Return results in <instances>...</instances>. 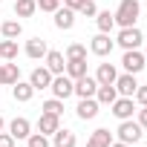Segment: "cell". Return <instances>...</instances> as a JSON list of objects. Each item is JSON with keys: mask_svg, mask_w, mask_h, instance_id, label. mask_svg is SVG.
Masks as SVG:
<instances>
[{"mask_svg": "<svg viewBox=\"0 0 147 147\" xmlns=\"http://www.w3.org/2000/svg\"><path fill=\"white\" fill-rule=\"evenodd\" d=\"M138 15H141V0H121V3H118V9L113 12V18H115V26H121V29H127V26H136Z\"/></svg>", "mask_w": 147, "mask_h": 147, "instance_id": "6da1fadb", "label": "cell"}, {"mask_svg": "<svg viewBox=\"0 0 147 147\" xmlns=\"http://www.w3.org/2000/svg\"><path fill=\"white\" fill-rule=\"evenodd\" d=\"M118 141H124V144H136V141H141V136H144V127L138 124V121H133V118H127V121H121L118 124Z\"/></svg>", "mask_w": 147, "mask_h": 147, "instance_id": "7a4b0ae2", "label": "cell"}, {"mask_svg": "<svg viewBox=\"0 0 147 147\" xmlns=\"http://www.w3.org/2000/svg\"><path fill=\"white\" fill-rule=\"evenodd\" d=\"M121 66H124V72H130V75H138V72L147 66V61H144V52H138V49H124Z\"/></svg>", "mask_w": 147, "mask_h": 147, "instance_id": "3957f363", "label": "cell"}, {"mask_svg": "<svg viewBox=\"0 0 147 147\" xmlns=\"http://www.w3.org/2000/svg\"><path fill=\"white\" fill-rule=\"evenodd\" d=\"M141 40H144V35H141L138 26H127V29H121L118 38H115V43H118L121 49H138Z\"/></svg>", "mask_w": 147, "mask_h": 147, "instance_id": "277c9868", "label": "cell"}, {"mask_svg": "<svg viewBox=\"0 0 147 147\" xmlns=\"http://www.w3.org/2000/svg\"><path fill=\"white\" fill-rule=\"evenodd\" d=\"M49 90H52V95H55V98L66 101L72 92H75V81H72L69 75H55V78H52V84H49Z\"/></svg>", "mask_w": 147, "mask_h": 147, "instance_id": "5b68a950", "label": "cell"}, {"mask_svg": "<svg viewBox=\"0 0 147 147\" xmlns=\"http://www.w3.org/2000/svg\"><path fill=\"white\" fill-rule=\"evenodd\" d=\"M110 113H113L118 121H127V118H133V113H136V101L127 98V95H118V98L110 104Z\"/></svg>", "mask_w": 147, "mask_h": 147, "instance_id": "8992f818", "label": "cell"}, {"mask_svg": "<svg viewBox=\"0 0 147 147\" xmlns=\"http://www.w3.org/2000/svg\"><path fill=\"white\" fill-rule=\"evenodd\" d=\"M113 46H115V40H113L110 35H104V32H98V35L90 40V52L98 55V58H107V55L113 52Z\"/></svg>", "mask_w": 147, "mask_h": 147, "instance_id": "52a82bcc", "label": "cell"}, {"mask_svg": "<svg viewBox=\"0 0 147 147\" xmlns=\"http://www.w3.org/2000/svg\"><path fill=\"white\" fill-rule=\"evenodd\" d=\"M95 90H98L95 75H84V78L75 81V92H72V95H78V98H95Z\"/></svg>", "mask_w": 147, "mask_h": 147, "instance_id": "ba28073f", "label": "cell"}, {"mask_svg": "<svg viewBox=\"0 0 147 147\" xmlns=\"http://www.w3.org/2000/svg\"><path fill=\"white\" fill-rule=\"evenodd\" d=\"M52 15H55V26H58L61 32H69L72 26H75V15H78V12H72V9H66V6H58Z\"/></svg>", "mask_w": 147, "mask_h": 147, "instance_id": "9c48e42d", "label": "cell"}, {"mask_svg": "<svg viewBox=\"0 0 147 147\" xmlns=\"http://www.w3.org/2000/svg\"><path fill=\"white\" fill-rule=\"evenodd\" d=\"M43 61H46V69L52 72V75H63V69H66V55H63V52H58V49H49Z\"/></svg>", "mask_w": 147, "mask_h": 147, "instance_id": "30bf717a", "label": "cell"}, {"mask_svg": "<svg viewBox=\"0 0 147 147\" xmlns=\"http://www.w3.org/2000/svg\"><path fill=\"white\" fill-rule=\"evenodd\" d=\"M52 72L46 69V66H38V69H32V75H29V84L35 87V92L38 90H49V84H52Z\"/></svg>", "mask_w": 147, "mask_h": 147, "instance_id": "8fae6325", "label": "cell"}, {"mask_svg": "<svg viewBox=\"0 0 147 147\" xmlns=\"http://www.w3.org/2000/svg\"><path fill=\"white\" fill-rule=\"evenodd\" d=\"M113 87L118 90V95H127V98H133V92L138 90V81H136V75L124 72V75H118V78H115V84H113Z\"/></svg>", "mask_w": 147, "mask_h": 147, "instance_id": "7c38bea8", "label": "cell"}, {"mask_svg": "<svg viewBox=\"0 0 147 147\" xmlns=\"http://www.w3.org/2000/svg\"><path fill=\"white\" fill-rule=\"evenodd\" d=\"M23 52H26V58H32V61H40V58H46L49 46H46V40H43V38H32V40H26Z\"/></svg>", "mask_w": 147, "mask_h": 147, "instance_id": "4fadbf2b", "label": "cell"}, {"mask_svg": "<svg viewBox=\"0 0 147 147\" xmlns=\"http://www.w3.org/2000/svg\"><path fill=\"white\" fill-rule=\"evenodd\" d=\"M98 107H101V104H98L95 98H81L78 107H75V115H78L81 121H90V118L98 115Z\"/></svg>", "mask_w": 147, "mask_h": 147, "instance_id": "5bb4252c", "label": "cell"}, {"mask_svg": "<svg viewBox=\"0 0 147 147\" xmlns=\"http://www.w3.org/2000/svg\"><path fill=\"white\" fill-rule=\"evenodd\" d=\"M115 78H118V69H115L113 63H98V72H95V81H98V87L115 84Z\"/></svg>", "mask_w": 147, "mask_h": 147, "instance_id": "9a60e30c", "label": "cell"}, {"mask_svg": "<svg viewBox=\"0 0 147 147\" xmlns=\"http://www.w3.org/2000/svg\"><path fill=\"white\" fill-rule=\"evenodd\" d=\"M75 144H78V138H75V133H72V130L58 127V130L52 133V147H75Z\"/></svg>", "mask_w": 147, "mask_h": 147, "instance_id": "2e32d148", "label": "cell"}, {"mask_svg": "<svg viewBox=\"0 0 147 147\" xmlns=\"http://www.w3.org/2000/svg\"><path fill=\"white\" fill-rule=\"evenodd\" d=\"M58 127H61V115H49V113H40V118H38V133H43V136H52Z\"/></svg>", "mask_w": 147, "mask_h": 147, "instance_id": "e0dca14e", "label": "cell"}, {"mask_svg": "<svg viewBox=\"0 0 147 147\" xmlns=\"http://www.w3.org/2000/svg\"><path fill=\"white\" fill-rule=\"evenodd\" d=\"M9 133H12V138L18 141V138H29V133H32V124H29V118H12V124H9Z\"/></svg>", "mask_w": 147, "mask_h": 147, "instance_id": "ac0fdd59", "label": "cell"}, {"mask_svg": "<svg viewBox=\"0 0 147 147\" xmlns=\"http://www.w3.org/2000/svg\"><path fill=\"white\" fill-rule=\"evenodd\" d=\"M63 75H69L72 81H78L87 75V58H75V61H66V69H63Z\"/></svg>", "mask_w": 147, "mask_h": 147, "instance_id": "d6986e66", "label": "cell"}, {"mask_svg": "<svg viewBox=\"0 0 147 147\" xmlns=\"http://www.w3.org/2000/svg\"><path fill=\"white\" fill-rule=\"evenodd\" d=\"M12 95H15V101L26 104V101H32V95H35V87H32L29 81H18V84H12Z\"/></svg>", "mask_w": 147, "mask_h": 147, "instance_id": "ffe728a7", "label": "cell"}, {"mask_svg": "<svg viewBox=\"0 0 147 147\" xmlns=\"http://www.w3.org/2000/svg\"><path fill=\"white\" fill-rule=\"evenodd\" d=\"M110 144H113V133L104 130V127H98V130L90 136V141H87V147H110Z\"/></svg>", "mask_w": 147, "mask_h": 147, "instance_id": "44dd1931", "label": "cell"}, {"mask_svg": "<svg viewBox=\"0 0 147 147\" xmlns=\"http://www.w3.org/2000/svg\"><path fill=\"white\" fill-rule=\"evenodd\" d=\"M115 98H118V90H115L113 84H107V87H98V90H95V101H98V104H104V107H110Z\"/></svg>", "mask_w": 147, "mask_h": 147, "instance_id": "7402d4cb", "label": "cell"}, {"mask_svg": "<svg viewBox=\"0 0 147 147\" xmlns=\"http://www.w3.org/2000/svg\"><path fill=\"white\" fill-rule=\"evenodd\" d=\"M95 23H98V32H104V35H110V32L115 29V18H113L110 9H107V12H98V15H95Z\"/></svg>", "mask_w": 147, "mask_h": 147, "instance_id": "603a6c76", "label": "cell"}, {"mask_svg": "<svg viewBox=\"0 0 147 147\" xmlns=\"http://www.w3.org/2000/svg\"><path fill=\"white\" fill-rule=\"evenodd\" d=\"M20 32H23L20 20H3V23H0V35H3V38H12V40H18V38H20Z\"/></svg>", "mask_w": 147, "mask_h": 147, "instance_id": "cb8c5ba5", "label": "cell"}, {"mask_svg": "<svg viewBox=\"0 0 147 147\" xmlns=\"http://www.w3.org/2000/svg\"><path fill=\"white\" fill-rule=\"evenodd\" d=\"M38 12V0H18L15 3V15L18 18H32Z\"/></svg>", "mask_w": 147, "mask_h": 147, "instance_id": "d4e9b609", "label": "cell"}, {"mask_svg": "<svg viewBox=\"0 0 147 147\" xmlns=\"http://www.w3.org/2000/svg\"><path fill=\"white\" fill-rule=\"evenodd\" d=\"M0 58L3 61H15L18 58V40H12V38L0 40Z\"/></svg>", "mask_w": 147, "mask_h": 147, "instance_id": "484cf974", "label": "cell"}, {"mask_svg": "<svg viewBox=\"0 0 147 147\" xmlns=\"http://www.w3.org/2000/svg\"><path fill=\"white\" fill-rule=\"evenodd\" d=\"M20 81V66L18 63H3V84H18Z\"/></svg>", "mask_w": 147, "mask_h": 147, "instance_id": "4316f807", "label": "cell"}, {"mask_svg": "<svg viewBox=\"0 0 147 147\" xmlns=\"http://www.w3.org/2000/svg\"><path fill=\"white\" fill-rule=\"evenodd\" d=\"M40 110L49 113V115H63V101H61V98H49V101H43Z\"/></svg>", "mask_w": 147, "mask_h": 147, "instance_id": "83f0119b", "label": "cell"}, {"mask_svg": "<svg viewBox=\"0 0 147 147\" xmlns=\"http://www.w3.org/2000/svg\"><path fill=\"white\" fill-rule=\"evenodd\" d=\"M63 55H66V61H75V58H87V46H84V43H69Z\"/></svg>", "mask_w": 147, "mask_h": 147, "instance_id": "f1b7e54d", "label": "cell"}, {"mask_svg": "<svg viewBox=\"0 0 147 147\" xmlns=\"http://www.w3.org/2000/svg\"><path fill=\"white\" fill-rule=\"evenodd\" d=\"M26 144H29V147H52V141H49V136H43V133H29V138H26Z\"/></svg>", "mask_w": 147, "mask_h": 147, "instance_id": "f546056e", "label": "cell"}, {"mask_svg": "<svg viewBox=\"0 0 147 147\" xmlns=\"http://www.w3.org/2000/svg\"><path fill=\"white\" fill-rule=\"evenodd\" d=\"M78 15H84V18H95V15H98L95 0H84V3H81V9H78Z\"/></svg>", "mask_w": 147, "mask_h": 147, "instance_id": "4dcf8cb0", "label": "cell"}, {"mask_svg": "<svg viewBox=\"0 0 147 147\" xmlns=\"http://www.w3.org/2000/svg\"><path fill=\"white\" fill-rule=\"evenodd\" d=\"M58 6H61V0H38V9H40V12H49V15H52Z\"/></svg>", "mask_w": 147, "mask_h": 147, "instance_id": "1f68e13d", "label": "cell"}, {"mask_svg": "<svg viewBox=\"0 0 147 147\" xmlns=\"http://www.w3.org/2000/svg\"><path fill=\"white\" fill-rule=\"evenodd\" d=\"M133 101H138L141 107H147V87H141V84H138V90L133 92Z\"/></svg>", "mask_w": 147, "mask_h": 147, "instance_id": "d6a6232c", "label": "cell"}, {"mask_svg": "<svg viewBox=\"0 0 147 147\" xmlns=\"http://www.w3.org/2000/svg\"><path fill=\"white\" fill-rule=\"evenodd\" d=\"M0 147H15V138H12V133H3V130H0Z\"/></svg>", "mask_w": 147, "mask_h": 147, "instance_id": "836d02e7", "label": "cell"}, {"mask_svg": "<svg viewBox=\"0 0 147 147\" xmlns=\"http://www.w3.org/2000/svg\"><path fill=\"white\" fill-rule=\"evenodd\" d=\"M61 3H63L66 9H72V12H78V9H81V3H84V0H61Z\"/></svg>", "mask_w": 147, "mask_h": 147, "instance_id": "e575fe53", "label": "cell"}, {"mask_svg": "<svg viewBox=\"0 0 147 147\" xmlns=\"http://www.w3.org/2000/svg\"><path fill=\"white\" fill-rule=\"evenodd\" d=\"M136 113H138V118H136V121H138V124L147 130V107H141V110H136Z\"/></svg>", "mask_w": 147, "mask_h": 147, "instance_id": "d590c367", "label": "cell"}, {"mask_svg": "<svg viewBox=\"0 0 147 147\" xmlns=\"http://www.w3.org/2000/svg\"><path fill=\"white\" fill-rule=\"evenodd\" d=\"M110 147H130V144H124V141H113Z\"/></svg>", "mask_w": 147, "mask_h": 147, "instance_id": "8d00e7d4", "label": "cell"}, {"mask_svg": "<svg viewBox=\"0 0 147 147\" xmlns=\"http://www.w3.org/2000/svg\"><path fill=\"white\" fill-rule=\"evenodd\" d=\"M0 87H3V63H0Z\"/></svg>", "mask_w": 147, "mask_h": 147, "instance_id": "74e56055", "label": "cell"}, {"mask_svg": "<svg viewBox=\"0 0 147 147\" xmlns=\"http://www.w3.org/2000/svg\"><path fill=\"white\" fill-rule=\"evenodd\" d=\"M0 130H3V115H0Z\"/></svg>", "mask_w": 147, "mask_h": 147, "instance_id": "f35d334b", "label": "cell"}, {"mask_svg": "<svg viewBox=\"0 0 147 147\" xmlns=\"http://www.w3.org/2000/svg\"><path fill=\"white\" fill-rule=\"evenodd\" d=\"M144 61H147V49H144Z\"/></svg>", "mask_w": 147, "mask_h": 147, "instance_id": "ab89813d", "label": "cell"}, {"mask_svg": "<svg viewBox=\"0 0 147 147\" xmlns=\"http://www.w3.org/2000/svg\"><path fill=\"white\" fill-rule=\"evenodd\" d=\"M0 3H3V0H0Z\"/></svg>", "mask_w": 147, "mask_h": 147, "instance_id": "60d3db41", "label": "cell"}]
</instances>
